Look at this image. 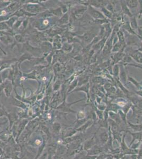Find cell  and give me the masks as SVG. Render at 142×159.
<instances>
[{"mask_svg":"<svg viewBox=\"0 0 142 159\" xmlns=\"http://www.w3.org/2000/svg\"><path fill=\"white\" fill-rule=\"evenodd\" d=\"M87 11L89 15L95 20H102L106 19L100 11L97 10V9L92 7L91 5L88 6Z\"/></svg>","mask_w":142,"mask_h":159,"instance_id":"obj_1","label":"cell"},{"mask_svg":"<svg viewBox=\"0 0 142 159\" xmlns=\"http://www.w3.org/2000/svg\"><path fill=\"white\" fill-rule=\"evenodd\" d=\"M119 67H120L119 80L123 85H125L126 84V82L128 80V75H127V71L126 69L125 65H124L122 63H121V64H119Z\"/></svg>","mask_w":142,"mask_h":159,"instance_id":"obj_2","label":"cell"},{"mask_svg":"<svg viewBox=\"0 0 142 159\" xmlns=\"http://www.w3.org/2000/svg\"><path fill=\"white\" fill-rule=\"evenodd\" d=\"M132 136V140L130 143L129 147L132 144L135 143H141L142 142V132H131L130 131H126Z\"/></svg>","mask_w":142,"mask_h":159,"instance_id":"obj_3","label":"cell"},{"mask_svg":"<svg viewBox=\"0 0 142 159\" xmlns=\"http://www.w3.org/2000/svg\"><path fill=\"white\" fill-rule=\"evenodd\" d=\"M126 54L124 52H118L112 53L110 57L112 60V62L114 65V64H118L122 62L123 58L124 57Z\"/></svg>","mask_w":142,"mask_h":159,"instance_id":"obj_4","label":"cell"},{"mask_svg":"<svg viewBox=\"0 0 142 159\" xmlns=\"http://www.w3.org/2000/svg\"><path fill=\"white\" fill-rule=\"evenodd\" d=\"M90 85L89 82L86 84L82 85L80 87L75 89L73 92L75 91H82L86 93V97H87V102H88L90 99Z\"/></svg>","mask_w":142,"mask_h":159,"instance_id":"obj_5","label":"cell"},{"mask_svg":"<svg viewBox=\"0 0 142 159\" xmlns=\"http://www.w3.org/2000/svg\"><path fill=\"white\" fill-rule=\"evenodd\" d=\"M97 35L95 34L92 31H89L88 33L83 34V35L80 36L79 38L81 39L82 40L84 41L86 43L90 44L93 39L94 38V37L96 36Z\"/></svg>","mask_w":142,"mask_h":159,"instance_id":"obj_6","label":"cell"},{"mask_svg":"<svg viewBox=\"0 0 142 159\" xmlns=\"http://www.w3.org/2000/svg\"><path fill=\"white\" fill-rule=\"evenodd\" d=\"M86 152L87 155H98L100 153L104 152L103 147L99 146L97 144H96L91 149Z\"/></svg>","mask_w":142,"mask_h":159,"instance_id":"obj_7","label":"cell"},{"mask_svg":"<svg viewBox=\"0 0 142 159\" xmlns=\"http://www.w3.org/2000/svg\"><path fill=\"white\" fill-rule=\"evenodd\" d=\"M96 135V134H94V136H93L91 139H89L86 142H85L83 145L84 150H85V151H88V150L91 149L93 146H94L96 144V139H95Z\"/></svg>","mask_w":142,"mask_h":159,"instance_id":"obj_8","label":"cell"},{"mask_svg":"<svg viewBox=\"0 0 142 159\" xmlns=\"http://www.w3.org/2000/svg\"><path fill=\"white\" fill-rule=\"evenodd\" d=\"M120 6L122 8V14L128 17L129 18H130L134 16L132 13V11L129 8H128V7L125 3V1H120Z\"/></svg>","mask_w":142,"mask_h":159,"instance_id":"obj_9","label":"cell"},{"mask_svg":"<svg viewBox=\"0 0 142 159\" xmlns=\"http://www.w3.org/2000/svg\"><path fill=\"white\" fill-rule=\"evenodd\" d=\"M94 123H94V121H93V120L89 119V120L86 121V122L83 125H82L81 127H80L79 128H78V131L82 132H85L88 129H89L90 127H91Z\"/></svg>","mask_w":142,"mask_h":159,"instance_id":"obj_10","label":"cell"},{"mask_svg":"<svg viewBox=\"0 0 142 159\" xmlns=\"http://www.w3.org/2000/svg\"><path fill=\"white\" fill-rule=\"evenodd\" d=\"M129 22H130V27H131L132 29L136 33H137V30H138V28H139V26L138 25L136 17L134 16L130 17V18Z\"/></svg>","mask_w":142,"mask_h":159,"instance_id":"obj_11","label":"cell"},{"mask_svg":"<svg viewBox=\"0 0 142 159\" xmlns=\"http://www.w3.org/2000/svg\"><path fill=\"white\" fill-rule=\"evenodd\" d=\"M128 126L134 132H142V124H133L127 121Z\"/></svg>","mask_w":142,"mask_h":159,"instance_id":"obj_12","label":"cell"},{"mask_svg":"<svg viewBox=\"0 0 142 159\" xmlns=\"http://www.w3.org/2000/svg\"><path fill=\"white\" fill-rule=\"evenodd\" d=\"M87 9H88V7L83 6L82 8H80L76 11H75V12L74 13V16L75 18H76L77 19H80L82 18L85 12L87 10Z\"/></svg>","mask_w":142,"mask_h":159,"instance_id":"obj_13","label":"cell"},{"mask_svg":"<svg viewBox=\"0 0 142 159\" xmlns=\"http://www.w3.org/2000/svg\"><path fill=\"white\" fill-rule=\"evenodd\" d=\"M122 29H124L125 31H127V33H129V34L137 36L136 33L131 28L129 21H126V22H125L122 23Z\"/></svg>","mask_w":142,"mask_h":159,"instance_id":"obj_14","label":"cell"},{"mask_svg":"<svg viewBox=\"0 0 142 159\" xmlns=\"http://www.w3.org/2000/svg\"><path fill=\"white\" fill-rule=\"evenodd\" d=\"M116 36H117L119 43H120L121 44L125 45H126L125 35L124 33L122 30V29H119V30L117 32V33H116Z\"/></svg>","mask_w":142,"mask_h":159,"instance_id":"obj_15","label":"cell"},{"mask_svg":"<svg viewBox=\"0 0 142 159\" xmlns=\"http://www.w3.org/2000/svg\"><path fill=\"white\" fill-rule=\"evenodd\" d=\"M125 3L130 11L138 7V2L137 0H126Z\"/></svg>","mask_w":142,"mask_h":159,"instance_id":"obj_16","label":"cell"},{"mask_svg":"<svg viewBox=\"0 0 142 159\" xmlns=\"http://www.w3.org/2000/svg\"><path fill=\"white\" fill-rule=\"evenodd\" d=\"M100 142H101L103 145H106L109 139V132H104L100 134L99 135Z\"/></svg>","mask_w":142,"mask_h":159,"instance_id":"obj_17","label":"cell"},{"mask_svg":"<svg viewBox=\"0 0 142 159\" xmlns=\"http://www.w3.org/2000/svg\"><path fill=\"white\" fill-rule=\"evenodd\" d=\"M100 11L106 19H112V18H113V13L108 10L106 7L101 8Z\"/></svg>","mask_w":142,"mask_h":159,"instance_id":"obj_18","label":"cell"},{"mask_svg":"<svg viewBox=\"0 0 142 159\" xmlns=\"http://www.w3.org/2000/svg\"><path fill=\"white\" fill-rule=\"evenodd\" d=\"M128 81L129 82H131V83H132L134 86H135L137 89L142 90V89H141V87H142L141 82H138L134 78L131 77L129 75H128Z\"/></svg>","mask_w":142,"mask_h":159,"instance_id":"obj_19","label":"cell"},{"mask_svg":"<svg viewBox=\"0 0 142 159\" xmlns=\"http://www.w3.org/2000/svg\"><path fill=\"white\" fill-rule=\"evenodd\" d=\"M119 71L120 67L119 64H114L112 68V74L114 79H119Z\"/></svg>","mask_w":142,"mask_h":159,"instance_id":"obj_20","label":"cell"},{"mask_svg":"<svg viewBox=\"0 0 142 159\" xmlns=\"http://www.w3.org/2000/svg\"><path fill=\"white\" fill-rule=\"evenodd\" d=\"M92 81L94 84L101 85L102 83H104V80L101 77H95L92 79Z\"/></svg>","mask_w":142,"mask_h":159,"instance_id":"obj_21","label":"cell"},{"mask_svg":"<svg viewBox=\"0 0 142 159\" xmlns=\"http://www.w3.org/2000/svg\"><path fill=\"white\" fill-rule=\"evenodd\" d=\"M97 123L99 125V127H104V128H108L109 125L108 120L102 119V120H98Z\"/></svg>","mask_w":142,"mask_h":159,"instance_id":"obj_22","label":"cell"},{"mask_svg":"<svg viewBox=\"0 0 142 159\" xmlns=\"http://www.w3.org/2000/svg\"><path fill=\"white\" fill-rule=\"evenodd\" d=\"M120 159H137V154H126Z\"/></svg>","mask_w":142,"mask_h":159,"instance_id":"obj_23","label":"cell"},{"mask_svg":"<svg viewBox=\"0 0 142 159\" xmlns=\"http://www.w3.org/2000/svg\"><path fill=\"white\" fill-rule=\"evenodd\" d=\"M85 118H86V115H85V113H84V111H79V113H78L77 118H78V121L83 119Z\"/></svg>","mask_w":142,"mask_h":159,"instance_id":"obj_24","label":"cell"},{"mask_svg":"<svg viewBox=\"0 0 142 159\" xmlns=\"http://www.w3.org/2000/svg\"><path fill=\"white\" fill-rule=\"evenodd\" d=\"M138 18H141V17L142 16V0H139L138 1Z\"/></svg>","mask_w":142,"mask_h":159,"instance_id":"obj_25","label":"cell"},{"mask_svg":"<svg viewBox=\"0 0 142 159\" xmlns=\"http://www.w3.org/2000/svg\"><path fill=\"white\" fill-rule=\"evenodd\" d=\"M78 80H75L73 82H72V85H71L70 89H69V92H70L72 90H74V89H75V87H76V85H78Z\"/></svg>","mask_w":142,"mask_h":159,"instance_id":"obj_26","label":"cell"},{"mask_svg":"<svg viewBox=\"0 0 142 159\" xmlns=\"http://www.w3.org/2000/svg\"><path fill=\"white\" fill-rule=\"evenodd\" d=\"M107 154L108 153H104V152L101 153L97 156L96 159H105L106 158V155H107Z\"/></svg>","mask_w":142,"mask_h":159,"instance_id":"obj_27","label":"cell"},{"mask_svg":"<svg viewBox=\"0 0 142 159\" xmlns=\"http://www.w3.org/2000/svg\"><path fill=\"white\" fill-rule=\"evenodd\" d=\"M97 156L98 155H89L86 154V155L84 157L83 159H96Z\"/></svg>","mask_w":142,"mask_h":159,"instance_id":"obj_28","label":"cell"},{"mask_svg":"<svg viewBox=\"0 0 142 159\" xmlns=\"http://www.w3.org/2000/svg\"><path fill=\"white\" fill-rule=\"evenodd\" d=\"M137 159H142V146L138 150V153L137 154Z\"/></svg>","mask_w":142,"mask_h":159,"instance_id":"obj_29","label":"cell"},{"mask_svg":"<svg viewBox=\"0 0 142 159\" xmlns=\"http://www.w3.org/2000/svg\"><path fill=\"white\" fill-rule=\"evenodd\" d=\"M137 49H138V51H140V52L142 53V45L140 47H138V48Z\"/></svg>","mask_w":142,"mask_h":159,"instance_id":"obj_30","label":"cell"},{"mask_svg":"<svg viewBox=\"0 0 142 159\" xmlns=\"http://www.w3.org/2000/svg\"><path fill=\"white\" fill-rule=\"evenodd\" d=\"M81 157V155H78V156H76L75 158L74 159H80V158Z\"/></svg>","mask_w":142,"mask_h":159,"instance_id":"obj_31","label":"cell"}]
</instances>
